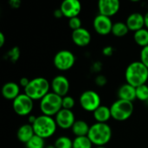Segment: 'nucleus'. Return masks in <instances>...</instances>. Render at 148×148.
Wrapping results in <instances>:
<instances>
[{
    "mask_svg": "<svg viewBox=\"0 0 148 148\" xmlns=\"http://www.w3.org/2000/svg\"><path fill=\"white\" fill-rule=\"evenodd\" d=\"M126 82L134 88L147 84L148 81V69L140 62H131L125 70Z\"/></svg>",
    "mask_w": 148,
    "mask_h": 148,
    "instance_id": "f257e3e1",
    "label": "nucleus"
},
{
    "mask_svg": "<svg viewBox=\"0 0 148 148\" xmlns=\"http://www.w3.org/2000/svg\"><path fill=\"white\" fill-rule=\"evenodd\" d=\"M112 135V128L108 123L95 122L90 126L88 137L94 146L105 147L111 140Z\"/></svg>",
    "mask_w": 148,
    "mask_h": 148,
    "instance_id": "f03ea898",
    "label": "nucleus"
},
{
    "mask_svg": "<svg viewBox=\"0 0 148 148\" xmlns=\"http://www.w3.org/2000/svg\"><path fill=\"white\" fill-rule=\"evenodd\" d=\"M50 82L45 77L38 76L30 80L29 85L23 88V93L33 101H41L50 92Z\"/></svg>",
    "mask_w": 148,
    "mask_h": 148,
    "instance_id": "7ed1b4c3",
    "label": "nucleus"
},
{
    "mask_svg": "<svg viewBox=\"0 0 148 148\" xmlns=\"http://www.w3.org/2000/svg\"><path fill=\"white\" fill-rule=\"evenodd\" d=\"M36 135L42 137V139H48L52 137L57 129V125L54 117L41 114L37 116L36 122L32 125Z\"/></svg>",
    "mask_w": 148,
    "mask_h": 148,
    "instance_id": "20e7f679",
    "label": "nucleus"
},
{
    "mask_svg": "<svg viewBox=\"0 0 148 148\" xmlns=\"http://www.w3.org/2000/svg\"><path fill=\"white\" fill-rule=\"evenodd\" d=\"M39 108L42 114L55 117L62 109V97L50 91L40 101Z\"/></svg>",
    "mask_w": 148,
    "mask_h": 148,
    "instance_id": "39448f33",
    "label": "nucleus"
},
{
    "mask_svg": "<svg viewBox=\"0 0 148 148\" xmlns=\"http://www.w3.org/2000/svg\"><path fill=\"white\" fill-rule=\"evenodd\" d=\"M112 119L116 121H125L134 114V107L133 102L117 99L110 106Z\"/></svg>",
    "mask_w": 148,
    "mask_h": 148,
    "instance_id": "423d86ee",
    "label": "nucleus"
},
{
    "mask_svg": "<svg viewBox=\"0 0 148 148\" xmlns=\"http://www.w3.org/2000/svg\"><path fill=\"white\" fill-rule=\"evenodd\" d=\"M79 104L83 110L94 113L101 105V99L96 91L85 90L79 97Z\"/></svg>",
    "mask_w": 148,
    "mask_h": 148,
    "instance_id": "0eeeda50",
    "label": "nucleus"
},
{
    "mask_svg": "<svg viewBox=\"0 0 148 148\" xmlns=\"http://www.w3.org/2000/svg\"><path fill=\"white\" fill-rule=\"evenodd\" d=\"M76 57L75 54L68 49H62L58 51L53 59L54 66L60 71H68L71 69L75 64Z\"/></svg>",
    "mask_w": 148,
    "mask_h": 148,
    "instance_id": "6e6552de",
    "label": "nucleus"
},
{
    "mask_svg": "<svg viewBox=\"0 0 148 148\" xmlns=\"http://www.w3.org/2000/svg\"><path fill=\"white\" fill-rule=\"evenodd\" d=\"M12 108L17 115L29 116L33 110L34 101L24 93H21V95L12 101Z\"/></svg>",
    "mask_w": 148,
    "mask_h": 148,
    "instance_id": "1a4fd4ad",
    "label": "nucleus"
},
{
    "mask_svg": "<svg viewBox=\"0 0 148 148\" xmlns=\"http://www.w3.org/2000/svg\"><path fill=\"white\" fill-rule=\"evenodd\" d=\"M114 23L110 17L98 14L93 21V28L95 31L101 36H108L112 33Z\"/></svg>",
    "mask_w": 148,
    "mask_h": 148,
    "instance_id": "9d476101",
    "label": "nucleus"
},
{
    "mask_svg": "<svg viewBox=\"0 0 148 148\" xmlns=\"http://www.w3.org/2000/svg\"><path fill=\"white\" fill-rule=\"evenodd\" d=\"M50 88L51 92L58 95L61 97H64L68 95L70 88V83L66 76L62 75H58L55 76L50 82Z\"/></svg>",
    "mask_w": 148,
    "mask_h": 148,
    "instance_id": "9b49d317",
    "label": "nucleus"
},
{
    "mask_svg": "<svg viewBox=\"0 0 148 148\" xmlns=\"http://www.w3.org/2000/svg\"><path fill=\"white\" fill-rule=\"evenodd\" d=\"M56 125L58 127L63 130L71 129L75 122L76 121L75 114L72 110L62 108L55 117Z\"/></svg>",
    "mask_w": 148,
    "mask_h": 148,
    "instance_id": "f8f14e48",
    "label": "nucleus"
},
{
    "mask_svg": "<svg viewBox=\"0 0 148 148\" xmlns=\"http://www.w3.org/2000/svg\"><path fill=\"white\" fill-rule=\"evenodd\" d=\"M97 8L100 15L111 18L119 12L121 3L119 0H100Z\"/></svg>",
    "mask_w": 148,
    "mask_h": 148,
    "instance_id": "ddd939ff",
    "label": "nucleus"
},
{
    "mask_svg": "<svg viewBox=\"0 0 148 148\" xmlns=\"http://www.w3.org/2000/svg\"><path fill=\"white\" fill-rule=\"evenodd\" d=\"M60 9L63 16L70 19L79 16L82 11V3L79 0H64L60 5Z\"/></svg>",
    "mask_w": 148,
    "mask_h": 148,
    "instance_id": "4468645a",
    "label": "nucleus"
},
{
    "mask_svg": "<svg viewBox=\"0 0 148 148\" xmlns=\"http://www.w3.org/2000/svg\"><path fill=\"white\" fill-rule=\"evenodd\" d=\"M71 38L73 42L78 47H86L91 42L92 36L86 28H80L72 31Z\"/></svg>",
    "mask_w": 148,
    "mask_h": 148,
    "instance_id": "2eb2a0df",
    "label": "nucleus"
},
{
    "mask_svg": "<svg viewBox=\"0 0 148 148\" xmlns=\"http://www.w3.org/2000/svg\"><path fill=\"white\" fill-rule=\"evenodd\" d=\"M126 23L129 29V31L136 32L145 28L144 15L140 12H134L127 16L126 20Z\"/></svg>",
    "mask_w": 148,
    "mask_h": 148,
    "instance_id": "dca6fc26",
    "label": "nucleus"
},
{
    "mask_svg": "<svg viewBox=\"0 0 148 148\" xmlns=\"http://www.w3.org/2000/svg\"><path fill=\"white\" fill-rule=\"evenodd\" d=\"M2 95L4 99L9 101H14L20 93V85L14 82H9L3 84L2 87Z\"/></svg>",
    "mask_w": 148,
    "mask_h": 148,
    "instance_id": "f3484780",
    "label": "nucleus"
},
{
    "mask_svg": "<svg viewBox=\"0 0 148 148\" xmlns=\"http://www.w3.org/2000/svg\"><path fill=\"white\" fill-rule=\"evenodd\" d=\"M117 96L120 100L133 102L134 100H136V88L126 82L118 88Z\"/></svg>",
    "mask_w": 148,
    "mask_h": 148,
    "instance_id": "a211bd4d",
    "label": "nucleus"
},
{
    "mask_svg": "<svg viewBox=\"0 0 148 148\" xmlns=\"http://www.w3.org/2000/svg\"><path fill=\"white\" fill-rule=\"evenodd\" d=\"M34 135H35V132H34L33 126L29 123L22 125L16 132L17 140L25 145L30 140V139Z\"/></svg>",
    "mask_w": 148,
    "mask_h": 148,
    "instance_id": "6ab92c4d",
    "label": "nucleus"
},
{
    "mask_svg": "<svg viewBox=\"0 0 148 148\" xmlns=\"http://www.w3.org/2000/svg\"><path fill=\"white\" fill-rule=\"evenodd\" d=\"M94 119L98 123H107L111 118V110L110 107L101 105L94 113H93Z\"/></svg>",
    "mask_w": 148,
    "mask_h": 148,
    "instance_id": "aec40b11",
    "label": "nucleus"
},
{
    "mask_svg": "<svg viewBox=\"0 0 148 148\" xmlns=\"http://www.w3.org/2000/svg\"><path fill=\"white\" fill-rule=\"evenodd\" d=\"M89 129H90V126L88 124V122L82 120H76V121L75 122V124L71 128L72 133L75 137L88 136Z\"/></svg>",
    "mask_w": 148,
    "mask_h": 148,
    "instance_id": "412c9836",
    "label": "nucleus"
},
{
    "mask_svg": "<svg viewBox=\"0 0 148 148\" xmlns=\"http://www.w3.org/2000/svg\"><path fill=\"white\" fill-rule=\"evenodd\" d=\"M134 40L137 45L141 48L148 46V29L143 28L134 33Z\"/></svg>",
    "mask_w": 148,
    "mask_h": 148,
    "instance_id": "4be33fe9",
    "label": "nucleus"
},
{
    "mask_svg": "<svg viewBox=\"0 0 148 148\" xmlns=\"http://www.w3.org/2000/svg\"><path fill=\"white\" fill-rule=\"evenodd\" d=\"M129 32V29L126 23V22L118 21L114 23L113 29H112V35L116 37H123L127 35Z\"/></svg>",
    "mask_w": 148,
    "mask_h": 148,
    "instance_id": "5701e85b",
    "label": "nucleus"
},
{
    "mask_svg": "<svg viewBox=\"0 0 148 148\" xmlns=\"http://www.w3.org/2000/svg\"><path fill=\"white\" fill-rule=\"evenodd\" d=\"M93 146L88 136L75 137L73 140V148H93Z\"/></svg>",
    "mask_w": 148,
    "mask_h": 148,
    "instance_id": "b1692460",
    "label": "nucleus"
},
{
    "mask_svg": "<svg viewBox=\"0 0 148 148\" xmlns=\"http://www.w3.org/2000/svg\"><path fill=\"white\" fill-rule=\"evenodd\" d=\"M56 148H73V140L68 136L58 137L54 143Z\"/></svg>",
    "mask_w": 148,
    "mask_h": 148,
    "instance_id": "393cba45",
    "label": "nucleus"
},
{
    "mask_svg": "<svg viewBox=\"0 0 148 148\" xmlns=\"http://www.w3.org/2000/svg\"><path fill=\"white\" fill-rule=\"evenodd\" d=\"M45 140L36 134L26 144V148H45Z\"/></svg>",
    "mask_w": 148,
    "mask_h": 148,
    "instance_id": "a878e982",
    "label": "nucleus"
},
{
    "mask_svg": "<svg viewBox=\"0 0 148 148\" xmlns=\"http://www.w3.org/2000/svg\"><path fill=\"white\" fill-rule=\"evenodd\" d=\"M20 55H21L20 49L17 46H15V47H12L10 49H9L7 51V53H6V58L10 62L15 63V62H16L19 60Z\"/></svg>",
    "mask_w": 148,
    "mask_h": 148,
    "instance_id": "bb28decb",
    "label": "nucleus"
},
{
    "mask_svg": "<svg viewBox=\"0 0 148 148\" xmlns=\"http://www.w3.org/2000/svg\"><path fill=\"white\" fill-rule=\"evenodd\" d=\"M136 99L147 102L148 100V85L144 84L136 88Z\"/></svg>",
    "mask_w": 148,
    "mask_h": 148,
    "instance_id": "cd10ccee",
    "label": "nucleus"
},
{
    "mask_svg": "<svg viewBox=\"0 0 148 148\" xmlns=\"http://www.w3.org/2000/svg\"><path fill=\"white\" fill-rule=\"evenodd\" d=\"M75 105V99L70 96V95H66L62 97V108L68 109V110H72V108Z\"/></svg>",
    "mask_w": 148,
    "mask_h": 148,
    "instance_id": "c85d7f7f",
    "label": "nucleus"
},
{
    "mask_svg": "<svg viewBox=\"0 0 148 148\" xmlns=\"http://www.w3.org/2000/svg\"><path fill=\"white\" fill-rule=\"evenodd\" d=\"M69 28L74 31V30H76L80 28H82V20L79 16H76V17H73V18H70L69 19Z\"/></svg>",
    "mask_w": 148,
    "mask_h": 148,
    "instance_id": "c756f323",
    "label": "nucleus"
},
{
    "mask_svg": "<svg viewBox=\"0 0 148 148\" xmlns=\"http://www.w3.org/2000/svg\"><path fill=\"white\" fill-rule=\"evenodd\" d=\"M140 61L148 69V46L141 49L140 54Z\"/></svg>",
    "mask_w": 148,
    "mask_h": 148,
    "instance_id": "7c9ffc66",
    "label": "nucleus"
},
{
    "mask_svg": "<svg viewBox=\"0 0 148 148\" xmlns=\"http://www.w3.org/2000/svg\"><path fill=\"white\" fill-rule=\"evenodd\" d=\"M95 82L98 87H104L108 83V79L103 75H98L95 78Z\"/></svg>",
    "mask_w": 148,
    "mask_h": 148,
    "instance_id": "2f4dec72",
    "label": "nucleus"
},
{
    "mask_svg": "<svg viewBox=\"0 0 148 148\" xmlns=\"http://www.w3.org/2000/svg\"><path fill=\"white\" fill-rule=\"evenodd\" d=\"M102 54H103V56H107V57H109V56H113V54H114V48L112 47V46H105L103 49H102Z\"/></svg>",
    "mask_w": 148,
    "mask_h": 148,
    "instance_id": "473e14b6",
    "label": "nucleus"
},
{
    "mask_svg": "<svg viewBox=\"0 0 148 148\" xmlns=\"http://www.w3.org/2000/svg\"><path fill=\"white\" fill-rule=\"evenodd\" d=\"M29 82H30V80H29L28 77L23 76V77H22V78L19 80V85H20V87H23V88H25L29 85Z\"/></svg>",
    "mask_w": 148,
    "mask_h": 148,
    "instance_id": "72a5a7b5",
    "label": "nucleus"
},
{
    "mask_svg": "<svg viewBox=\"0 0 148 148\" xmlns=\"http://www.w3.org/2000/svg\"><path fill=\"white\" fill-rule=\"evenodd\" d=\"M9 4L13 9H18L21 5V1L20 0H10L9 2Z\"/></svg>",
    "mask_w": 148,
    "mask_h": 148,
    "instance_id": "f704fd0d",
    "label": "nucleus"
},
{
    "mask_svg": "<svg viewBox=\"0 0 148 148\" xmlns=\"http://www.w3.org/2000/svg\"><path fill=\"white\" fill-rule=\"evenodd\" d=\"M54 16H55L56 18H57V19H60V18H62V16H64L63 14H62V11L61 10L60 8H59V9H56V10L54 11Z\"/></svg>",
    "mask_w": 148,
    "mask_h": 148,
    "instance_id": "c9c22d12",
    "label": "nucleus"
},
{
    "mask_svg": "<svg viewBox=\"0 0 148 148\" xmlns=\"http://www.w3.org/2000/svg\"><path fill=\"white\" fill-rule=\"evenodd\" d=\"M36 118H37V116H35V115H32V114L29 115L28 116V123L30 124V125H33L36 122Z\"/></svg>",
    "mask_w": 148,
    "mask_h": 148,
    "instance_id": "e433bc0d",
    "label": "nucleus"
},
{
    "mask_svg": "<svg viewBox=\"0 0 148 148\" xmlns=\"http://www.w3.org/2000/svg\"><path fill=\"white\" fill-rule=\"evenodd\" d=\"M101 63H100V62H96L94 65H93V67H92V69H93V71L94 72H99L100 70H101Z\"/></svg>",
    "mask_w": 148,
    "mask_h": 148,
    "instance_id": "4c0bfd02",
    "label": "nucleus"
},
{
    "mask_svg": "<svg viewBox=\"0 0 148 148\" xmlns=\"http://www.w3.org/2000/svg\"><path fill=\"white\" fill-rule=\"evenodd\" d=\"M5 43V36L3 32H0V47H3Z\"/></svg>",
    "mask_w": 148,
    "mask_h": 148,
    "instance_id": "58836bf2",
    "label": "nucleus"
},
{
    "mask_svg": "<svg viewBox=\"0 0 148 148\" xmlns=\"http://www.w3.org/2000/svg\"><path fill=\"white\" fill-rule=\"evenodd\" d=\"M144 18H145V28L148 29V11L144 15Z\"/></svg>",
    "mask_w": 148,
    "mask_h": 148,
    "instance_id": "ea45409f",
    "label": "nucleus"
},
{
    "mask_svg": "<svg viewBox=\"0 0 148 148\" xmlns=\"http://www.w3.org/2000/svg\"><path fill=\"white\" fill-rule=\"evenodd\" d=\"M45 148H56L55 147V146L54 145H48V146H46Z\"/></svg>",
    "mask_w": 148,
    "mask_h": 148,
    "instance_id": "a19ab883",
    "label": "nucleus"
},
{
    "mask_svg": "<svg viewBox=\"0 0 148 148\" xmlns=\"http://www.w3.org/2000/svg\"><path fill=\"white\" fill-rule=\"evenodd\" d=\"M96 148H107V147H96Z\"/></svg>",
    "mask_w": 148,
    "mask_h": 148,
    "instance_id": "79ce46f5",
    "label": "nucleus"
},
{
    "mask_svg": "<svg viewBox=\"0 0 148 148\" xmlns=\"http://www.w3.org/2000/svg\"><path fill=\"white\" fill-rule=\"evenodd\" d=\"M146 103H147V105H148V100H147V102H146Z\"/></svg>",
    "mask_w": 148,
    "mask_h": 148,
    "instance_id": "37998d69",
    "label": "nucleus"
}]
</instances>
